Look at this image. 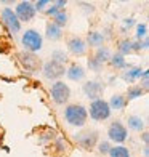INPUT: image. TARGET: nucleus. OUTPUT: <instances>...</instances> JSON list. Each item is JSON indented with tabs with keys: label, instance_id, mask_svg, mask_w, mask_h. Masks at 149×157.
<instances>
[{
	"label": "nucleus",
	"instance_id": "obj_1",
	"mask_svg": "<svg viewBox=\"0 0 149 157\" xmlns=\"http://www.w3.org/2000/svg\"><path fill=\"white\" fill-rule=\"evenodd\" d=\"M87 117L88 112L82 104H69L64 109V120L71 127H83Z\"/></svg>",
	"mask_w": 149,
	"mask_h": 157
},
{
	"label": "nucleus",
	"instance_id": "obj_2",
	"mask_svg": "<svg viewBox=\"0 0 149 157\" xmlns=\"http://www.w3.org/2000/svg\"><path fill=\"white\" fill-rule=\"evenodd\" d=\"M87 112H90V117L93 119L95 122H103V120H108L111 117L109 104H108V101H104L103 98L91 101L90 111H87Z\"/></svg>",
	"mask_w": 149,
	"mask_h": 157
},
{
	"label": "nucleus",
	"instance_id": "obj_3",
	"mask_svg": "<svg viewBox=\"0 0 149 157\" xmlns=\"http://www.w3.org/2000/svg\"><path fill=\"white\" fill-rule=\"evenodd\" d=\"M21 42H23L24 48L27 50V53H35L39 52L44 45V39H42V35L35 31V29H27L23 37H21Z\"/></svg>",
	"mask_w": 149,
	"mask_h": 157
},
{
	"label": "nucleus",
	"instance_id": "obj_4",
	"mask_svg": "<svg viewBox=\"0 0 149 157\" xmlns=\"http://www.w3.org/2000/svg\"><path fill=\"white\" fill-rule=\"evenodd\" d=\"M50 95H52L53 103H56V104H64V103L69 101V98H71V90H69V87H67L64 82L56 80V82L52 85V88H50Z\"/></svg>",
	"mask_w": 149,
	"mask_h": 157
},
{
	"label": "nucleus",
	"instance_id": "obj_5",
	"mask_svg": "<svg viewBox=\"0 0 149 157\" xmlns=\"http://www.w3.org/2000/svg\"><path fill=\"white\" fill-rule=\"evenodd\" d=\"M108 136L111 141H114L116 144H122L128 138V132H127L125 125H122V122H112L111 127L108 128Z\"/></svg>",
	"mask_w": 149,
	"mask_h": 157
},
{
	"label": "nucleus",
	"instance_id": "obj_6",
	"mask_svg": "<svg viewBox=\"0 0 149 157\" xmlns=\"http://www.w3.org/2000/svg\"><path fill=\"white\" fill-rule=\"evenodd\" d=\"M0 16H2V21L6 26V29H8L11 34H18L21 31V23H19V19L16 18L15 11H13L11 8H8V6L3 8L2 13H0Z\"/></svg>",
	"mask_w": 149,
	"mask_h": 157
},
{
	"label": "nucleus",
	"instance_id": "obj_7",
	"mask_svg": "<svg viewBox=\"0 0 149 157\" xmlns=\"http://www.w3.org/2000/svg\"><path fill=\"white\" fill-rule=\"evenodd\" d=\"M66 72V69L63 64H58V63H55V61H47L44 64V75L45 78H48V80H58V78Z\"/></svg>",
	"mask_w": 149,
	"mask_h": 157
},
{
	"label": "nucleus",
	"instance_id": "obj_8",
	"mask_svg": "<svg viewBox=\"0 0 149 157\" xmlns=\"http://www.w3.org/2000/svg\"><path fill=\"white\" fill-rule=\"evenodd\" d=\"M75 141L85 149H90L96 144L98 141V132L95 130H85V132H80L75 135Z\"/></svg>",
	"mask_w": 149,
	"mask_h": 157
},
{
	"label": "nucleus",
	"instance_id": "obj_9",
	"mask_svg": "<svg viewBox=\"0 0 149 157\" xmlns=\"http://www.w3.org/2000/svg\"><path fill=\"white\" fill-rule=\"evenodd\" d=\"M15 15L16 18L21 21H31L35 16V10H34V3L31 2H19L16 5V10H15Z\"/></svg>",
	"mask_w": 149,
	"mask_h": 157
},
{
	"label": "nucleus",
	"instance_id": "obj_10",
	"mask_svg": "<svg viewBox=\"0 0 149 157\" xmlns=\"http://www.w3.org/2000/svg\"><path fill=\"white\" fill-rule=\"evenodd\" d=\"M103 91H104V83H101V82L91 80V82H87L83 85V93L91 101L99 99V96L103 95Z\"/></svg>",
	"mask_w": 149,
	"mask_h": 157
},
{
	"label": "nucleus",
	"instance_id": "obj_11",
	"mask_svg": "<svg viewBox=\"0 0 149 157\" xmlns=\"http://www.w3.org/2000/svg\"><path fill=\"white\" fill-rule=\"evenodd\" d=\"M67 48H69V52L75 56H82V55L87 53V44H85V40L80 39V37H71L69 42H67Z\"/></svg>",
	"mask_w": 149,
	"mask_h": 157
},
{
	"label": "nucleus",
	"instance_id": "obj_12",
	"mask_svg": "<svg viewBox=\"0 0 149 157\" xmlns=\"http://www.w3.org/2000/svg\"><path fill=\"white\" fill-rule=\"evenodd\" d=\"M19 59H21L23 66H24L27 71H35V69L40 66L37 56H35L34 53H21V55H19Z\"/></svg>",
	"mask_w": 149,
	"mask_h": 157
},
{
	"label": "nucleus",
	"instance_id": "obj_13",
	"mask_svg": "<svg viewBox=\"0 0 149 157\" xmlns=\"http://www.w3.org/2000/svg\"><path fill=\"white\" fill-rule=\"evenodd\" d=\"M66 75H67L69 80L79 82V80H82V78L85 77V69L82 66H79V64H71L69 69L66 71Z\"/></svg>",
	"mask_w": 149,
	"mask_h": 157
},
{
	"label": "nucleus",
	"instance_id": "obj_14",
	"mask_svg": "<svg viewBox=\"0 0 149 157\" xmlns=\"http://www.w3.org/2000/svg\"><path fill=\"white\" fill-rule=\"evenodd\" d=\"M108 104H109L111 111L112 109L114 111H122V109H125V106H127V98L124 95H114Z\"/></svg>",
	"mask_w": 149,
	"mask_h": 157
},
{
	"label": "nucleus",
	"instance_id": "obj_15",
	"mask_svg": "<svg viewBox=\"0 0 149 157\" xmlns=\"http://www.w3.org/2000/svg\"><path fill=\"white\" fill-rule=\"evenodd\" d=\"M45 34H47V37L50 40H59L63 37V29H61V27H58L56 24H53V23H48Z\"/></svg>",
	"mask_w": 149,
	"mask_h": 157
},
{
	"label": "nucleus",
	"instance_id": "obj_16",
	"mask_svg": "<svg viewBox=\"0 0 149 157\" xmlns=\"http://www.w3.org/2000/svg\"><path fill=\"white\" fill-rule=\"evenodd\" d=\"M87 42H88L90 47L99 48V47H103V44H104V35L101 32H90L87 35Z\"/></svg>",
	"mask_w": 149,
	"mask_h": 157
},
{
	"label": "nucleus",
	"instance_id": "obj_17",
	"mask_svg": "<svg viewBox=\"0 0 149 157\" xmlns=\"http://www.w3.org/2000/svg\"><path fill=\"white\" fill-rule=\"evenodd\" d=\"M141 75H143L141 67H128V71H125L122 74V78L127 82H135V80H138V78H141Z\"/></svg>",
	"mask_w": 149,
	"mask_h": 157
},
{
	"label": "nucleus",
	"instance_id": "obj_18",
	"mask_svg": "<svg viewBox=\"0 0 149 157\" xmlns=\"http://www.w3.org/2000/svg\"><path fill=\"white\" fill-rule=\"evenodd\" d=\"M127 124H128V128L133 132H141L144 128V120L139 116H130L128 120H127Z\"/></svg>",
	"mask_w": 149,
	"mask_h": 157
},
{
	"label": "nucleus",
	"instance_id": "obj_19",
	"mask_svg": "<svg viewBox=\"0 0 149 157\" xmlns=\"http://www.w3.org/2000/svg\"><path fill=\"white\" fill-rule=\"evenodd\" d=\"M93 58L98 59L101 64H104L106 61L111 59V50L108 47H99V48H96V55L93 56Z\"/></svg>",
	"mask_w": 149,
	"mask_h": 157
},
{
	"label": "nucleus",
	"instance_id": "obj_20",
	"mask_svg": "<svg viewBox=\"0 0 149 157\" xmlns=\"http://www.w3.org/2000/svg\"><path fill=\"white\" fill-rule=\"evenodd\" d=\"M109 63H111V66L114 67V69H125L127 67V61H125V56H122V55H111V59H109Z\"/></svg>",
	"mask_w": 149,
	"mask_h": 157
},
{
	"label": "nucleus",
	"instance_id": "obj_21",
	"mask_svg": "<svg viewBox=\"0 0 149 157\" xmlns=\"http://www.w3.org/2000/svg\"><path fill=\"white\" fill-rule=\"evenodd\" d=\"M109 157H130V151H128V147H125V146H122V144H119V146L111 147Z\"/></svg>",
	"mask_w": 149,
	"mask_h": 157
},
{
	"label": "nucleus",
	"instance_id": "obj_22",
	"mask_svg": "<svg viewBox=\"0 0 149 157\" xmlns=\"http://www.w3.org/2000/svg\"><path fill=\"white\" fill-rule=\"evenodd\" d=\"M144 93V90L141 88V85H133V87L128 88V91H127V98L128 99H136V98H141Z\"/></svg>",
	"mask_w": 149,
	"mask_h": 157
},
{
	"label": "nucleus",
	"instance_id": "obj_23",
	"mask_svg": "<svg viewBox=\"0 0 149 157\" xmlns=\"http://www.w3.org/2000/svg\"><path fill=\"white\" fill-rule=\"evenodd\" d=\"M52 23H53V24H56L58 27H61V29H63V27H64V26L67 24V15L64 13V10L59 11V13H56V15L53 16V21H52Z\"/></svg>",
	"mask_w": 149,
	"mask_h": 157
},
{
	"label": "nucleus",
	"instance_id": "obj_24",
	"mask_svg": "<svg viewBox=\"0 0 149 157\" xmlns=\"http://www.w3.org/2000/svg\"><path fill=\"white\" fill-rule=\"evenodd\" d=\"M52 61H55V63H58V64H64L67 63V55L63 52V50H55V52L52 53Z\"/></svg>",
	"mask_w": 149,
	"mask_h": 157
},
{
	"label": "nucleus",
	"instance_id": "obj_25",
	"mask_svg": "<svg viewBox=\"0 0 149 157\" xmlns=\"http://www.w3.org/2000/svg\"><path fill=\"white\" fill-rule=\"evenodd\" d=\"M132 52H133V50H132V40L124 39L122 42H119V55L125 56V55H128Z\"/></svg>",
	"mask_w": 149,
	"mask_h": 157
},
{
	"label": "nucleus",
	"instance_id": "obj_26",
	"mask_svg": "<svg viewBox=\"0 0 149 157\" xmlns=\"http://www.w3.org/2000/svg\"><path fill=\"white\" fill-rule=\"evenodd\" d=\"M146 34H147V26L146 24H138L136 26V39H146Z\"/></svg>",
	"mask_w": 149,
	"mask_h": 157
},
{
	"label": "nucleus",
	"instance_id": "obj_27",
	"mask_svg": "<svg viewBox=\"0 0 149 157\" xmlns=\"http://www.w3.org/2000/svg\"><path fill=\"white\" fill-rule=\"evenodd\" d=\"M88 67H90L91 71H95V72H99V71L103 69V64L99 63L98 59H95V58H90V59H88Z\"/></svg>",
	"mask_w": 149,
	"mask_h": 157
},
{
	"label": "nucleus",
	"instance_id": "obj_28",
	"mask_svg": "<svg viewBox=\"0 0 149 157\" xmlns=\"http://www.w3.org/2000/svg\"><path fill=\"white\" fill-rule=\"evenodd\" d=\"M56 138V132L55 130H48L45 135H42L40 136V143H48V141H52Z\"/></svg>",
	"mask_w": 149,
	"mask_h": 157
},
{
	"label": "nucleus",
	"instance_id": "obj_29",
	"mask_svg": "<svg viewBox=\"0 0 149 157\" xmlns=\"http://www.w3.org/2000/svg\"><path fill=\"white\" fill-rule=\"evenodd\" d=\"M109 151H111V144H109V143L108 141H103V143H99V144H98V152L99 154H109Z\"/></svg>",
	"mask_w": 149,
	"mask_h": 157
},
{
	"label": "nucleus",
	"instance_id": "obj_30",
	"mask_svg": "<svg viewBox=\"0 0 149 157\" xmlns=\"http://www.w3.org/2000/svg\"><path fill=\"white\" fill-rule=\"evenodd\" d=\"M48 3H50L48 0H39V2H35V3H34V10H35V13H37V11H42V10H45V6H47Z\"/></svg>",
	"mask_w": 149,
	"mask_h": 157
},
{
	"label": "nucleus",
	"instance_id": "obj_31",
	"mask_svg": "<svg viewBox=\"0 0 149 157\" xmlns=\"http://www.w3.org/2000/svg\"><path fill=\"white\" fill-rule=\"evenodd\" d=\"M56 149H58L59 152H63L66 149V141L63 138H56Z\"/></svg>",
	"mask_w": 149,
	"mask_h": 157
},
{
	"label": "nucleus",
	"instance_id": "obj_32",
	"mask_svg": "<svg viewBox=\"0 0 149 157\" xmlns=\"http://www.w3.org/2000/svg\"><path fill=\"white\" fill-rule=\"evenodd\" d=\"M59 11H63V10H59V8H58V6H56V5L53 3V5H52V6H50V8H48V10L45 11V13H47V15H48V16H55V15H56V13H59Z\"/></svg>",
	"mask_w": 149,
	"mask_h": 157
},
{
	"label": "nucleus",
	"instance_id": "obj_33",
	"mask_svg": "<svg viewBox=\"0 0 149 157\" xmlns=\"http://www.w3.org/2000/svg\"><path fill=\"white\" fill-rule=\"evenodd\" d=\"M133 21H135L133 18H128V19H125V21H124V29H130V27H132V26L135 24Z\"/></svg>",
	"mask_w": 149,
	"mask_h": 157
},
{
	"label": "nucleus",
	"instance_id": "obj_34",
	"mask_svg": "<svg viewBox=\"0 0 149 157\" xmlns=\"http://www.w3.org/2000/svg\"><path fill=\"white\" fill-rule=\"evenodd\" d=\"M66 3H67L66 0H58V2H55V5L58 6L59 10H63V8H64V6H66Z\"/></svg>",
	"mask_w": 149,
	"mask_h": 157
},
{
	"label": "nucleus",
	"instance_id": "obj_35",
	"mask_svg": "<svg viewBox=\"0 0 149 157\" xmlns=\"http://www.w3.org/2000/svg\"><path fill=\"white\" fill-rule=\"evenodd\" d=\"M143 141H144V144H146V146H147V141H149V135H147V133H146V132H144V133H143Z\"/></svg>",
	"mask_w": 149,
	"mask_h": 157
},
{
	"label": "nucleus",
	"instance_id": "obj_36",
	"mask_svg": "<svg viewBox=\"0 0 149 157\" xmlns=\"http://www.w3.org/2000/svg\"><path fill=\"white\" fill-rule=\"evenodd\" d=\"M144 155H146V157L149 155V147H147V146H144Z\"/></svg>",
	"mask_w": 149,
	"mask_h": 157
}]
</instances>
